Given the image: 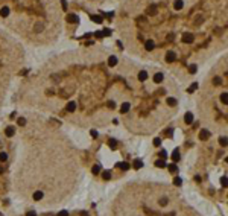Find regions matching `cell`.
Returning <instances> with one entry per match:
<instances>
[{
  "label": "cell",
  "mask_w": 228,
  "mask_h": 216,
  "mask_svg": "<svg viewBox=\"0 0 228 216\" xmlns=\"http://www.w3.org/2000/svg\"><path fill=\"white\" fill-rule=\"evenodd\" d=\"M207 137H208V131H202V134H201V139H202V140H205Z\"/></svg>",
  "instance_id": "11"
},
{
  "label": "cell",
  "mask_w": 228,
  "mask_h": 216,
  "mask_svg": "<svg viewBox=\"0 0 228 216\" xmlns=\"http://www.w3.org/2000/svg\"><path fill=\"white\" fill-rule=\"evenodd\" d=\"M193 122V114L192 113H187L186 114V123H192Z\"/></svg>",
  "instance_id": "8"
},
{
  "label": "cell",
  "mask_w": 228,
  "mask_h": 216,
  "mask_svg": "<svg viewBox=\"0 0 228 216\" xmlns=\"http://www.w3.org/2000/svg\"><path fill=\"white\" fill-rule=\"evenodd\" d=\"M220 102H222L224 105H226V93H222V94H220Z\"/></svg>",
  "instance_id": "10"
},
{
  "label": "cell",
  "mask_w": 228,
  "mask_h": 216,
  "mask_svg": "<svg viewBox=\"0 0 228 216\" xmlns=\"http://www.w3.org/2000/svg\"><path fill=\"white\" fill-rule=\"evenodd\" d=\"M66 110H67L68 113H73V111L76 110V102H68L67 107H66Z\"/></svg>",
  "instance_id": "5"
},
{
  "label": "cell",
  "mask_w": 228,
  "mask_h": 216,
  "mask_svg": "<svg viewBox=\"0 0 228 216\" xmlns=\"http://www.w3.org/2000/svg\"><path fill=\"white\" fill-rule=\"evenodd\" d=\"M78 20H79L78 15H74V14H72V15L67 17V22H68V23H78Z\"/></svg>",
  "instance_id": "6"
},
{
  "label": "cell",
  "mask_w": 228,
  "mask_h": 216,
  "mask_svg": "<svg viewBox=\"0 0 228 216\" xmlns=\"http://www.w3.org/2000/svg\"><path fill=\"white\" fill-rule=\"evenodd\" d=\"M108 66H110V67L117 66V58H116V56H110V58H108Z\"/></svg>",
  "instance_id": "3"
},
{
  "label": "cell",
  "mask_w": 228,
  "mask_h": 216,
  "mask_svg": "<svg viewBox=\"0 0 228 216\" xmlns=\"http://www.w3.org/2000/svg\"><path fill=\"white\" fill-rule=\"evenodd\" d=\"M18 125H22V126L26 125V120H24V119H18Z\"/></svg>",
  "instance_id": "12"
},
{
  "label": "cell",
  "mask_w": 228,
  "mask_h": 216,
  "mask_svg": "<svg viewBox=\"0 0 228 216\" xmlns=\"http://www.w3.org/2000/svg\"><path fill=\"white\" fill-rule=\"evenodd\" d=\"M184 8V0H175L174 2V11H181Z\"/></svg>",
  "instance_id": "1"
},
{
  "label": "cell",
  "mask_w": 228,
  "mask_h": 216,
  "mask_svg": "<svg viewBox=\"0 0 228 216\" xmlns=\"http://www.w3.org/2000/svg\"><path fill=\"white\" fill-rule=\"evenodd\" d=\"M163 78H164L163 73H155V75H154V82H155V84H160V82L163 81Z\"/></svg>",
  "instance_id": "4"
},
{
  "label": "cell",
  "mask_w": 228,
  "mask_h": 216,
  "mask_svg": "<svg viewBox=\"0 0 228 216\" xmlns=\"http://www.w3.org/2000/svg\"><path fill=\"white\" fill-rule=\"evenodd\" d=\"M148 76H149V75H148V72H144V70H142V72L138 73V79H140V81L143 82V81H146V79H148Z\"/></svg>",
  "instance_id": "7"
},
{
  "label": "cell",
  "mask_w": 228,
  "mask_h": 216,
  "mask_svg": "<svg viewBox=\"0 0 228 216\" xmlns=\"http://www.w3.org/2000/svg\"><path fill=\"white\" fill-rule=\"evenodd\" d=\"M129 108H131V104H129V102H123V104H122V107H120V113H122V114H125V113H128V111H129Z\"/></svg>",
  "instance_id": "2"
},
{
  "label": "cell",
  "mask_w": 228,
  "mask_h": 216,
  "mask_svg": "<svg viewBox=\"0 0 228 216\" xmlns=\"http://www.w3.org/2000/svg\"><path fill=\"white\" fill-rule=\"evenodd\" d=\"M14 132H15V128L14 126H9V128H6V135H14Z\"/></svg>",
  "instance_id": "9"
}]
</instances>
